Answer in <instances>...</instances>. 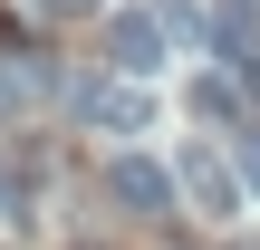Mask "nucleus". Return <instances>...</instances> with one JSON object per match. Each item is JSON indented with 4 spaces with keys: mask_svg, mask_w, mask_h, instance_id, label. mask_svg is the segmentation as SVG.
Here are the masks:
<instances>
[{
    "mask_svg": "<svg viewBox=\"0 0 260 250\" xmlns=\"http://www.w3.org/2000/svg\"><path fill=\"white\" fill-rule=\"evenodd\" d=\"M106 193L125 202V212H145V222H164L174 202H183V183L154 164V154H116V173H106Z\"/></svg>",
    "mask_w": 260,
    "mask_h": 250,
    "instance_id": "f257e3e1",
    "label": "nucleus"
},
{
    "mask_svg": "<svg viewBox=\"0 0 260 250\" xmlns=\"http://www.w3.org/2000/svg\"><path fill=\"white\" fill-rule=\"evenodd\" d=\"M174 183H183V202H193V212H212V222H232V212H241V173H232L212 145H203V154H183V164H174Z\"/></svg>",
    "mask_w": 260,
    "mask_h": 250,
    "instance_id": "f03ea898",
    "label": "nucleus"
},
{
    "mask_svg": "<svg viewBox=\"0 0 260 250\" xmlns=\"http://www.w3.org/2000/svg\"><path fill=\"white\" fill-rule=\"evenodd\" d=\"M87 125H106V135H145V125H154V96H145V77L87 87Z\"/></svg>",
    "mask_w": 260,
    "mask_h": 250,
    "instance_id": "7ed1b4c3",
    "label": "nucleus"
},
{
    "mask_svg": "<svg viewBox=\"0 0 260 250\" xmlns=\"http://www.w3.org/2000/svg\"><path fill=\"white\" fill-rule=\"evenodd\" d=\"M116 67H125V77H154V67H164V19H154V10H125V19H116Z\"/></svg>",
    "mask_w": 260,
    "mask_h": 250,
    "instance_id": "20e7f679",
    "label": "nucleus"
},
{
    "mask_svg": "<svg viewBox=\"0 0 260 250\" xmlns=\"http://www.w3.org/2000/svg\"><path fill=\"white\" fill-rule=\"evenodd\" d=\"M193 106H203V125H241V77L222 67V77H203L193 87Z\"/></svg>",
    "mask_w": 260,
    "mask_h": 250,
    "instance_id": "39448f33",
    "label": "nucleus"
},
{
    "mask_svg": "<svg viewBox=\"0 0 260 250\" xmlns=\"http://www.w3.org/2000/svg\"><path fill=\"white\" fill-rule=\"evenodd\" d=\"M39 10H58V19H68V10H96V0H39Z\"/></svg>",
    "mask_w": 260,
    "mask_h": 250,
    "instance_id": "423d86ee",
    "label": "nucleus"
},
{
    "mask_svg": "<svg viewBox=\"0 0 260 250\" xmlns=\"http://www.w3.org/2000/svg\"><path fill=\"white\" fill-rule=\"evenodd\" d=\"M0 58H10V48H0Z\"/></svg>",
    "mask_w": 260,
    "mask_h": 250,
    "instance_id": "0eeeda50",
    "label": "nucleus"
}]
</instances>
